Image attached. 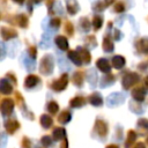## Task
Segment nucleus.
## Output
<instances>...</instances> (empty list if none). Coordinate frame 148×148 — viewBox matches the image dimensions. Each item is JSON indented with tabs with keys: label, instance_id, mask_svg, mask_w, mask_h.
<instances>
[{
	"label": "nucleus",
	"instance_id": "f257e3e1",
	"mask_svg": "<svg viewBox=\"0 0 148 148\" xmlns=\"http://www.w3.org/2000/svg\"><path fill=\"white\" fill-rule=\"evenodd\" d=\"M13 110V102L8 98L3 99L2 101V104H1V111L3 114H8L10 111Z\"/></svg>",
	"mask_w": 148,
	"mask_h": 148
},
{
	"label": "nucleus",
	"instance_id": "f03ea898",
	"mask_svg": "<svg viewBox=\"0 0 148 148\" xmlns=\"http://www.w3.org/2000/svg\"><path fill=\"white\" fill-rule=\"evenodd\" d=\"M66 84H67V75L65 74V75H62V77L59 80V81H57L56 83H54V88L53 89H57V90H61V89H64L65 87H66Z\"/></svg>",
	"mask_w": 148,
	"mask_h": 148
},
{
	"label": "nucleus",
	"instance_id": "7ed1b4c3",
	"mask_svg": "<svg viewBox=\"0 0 148 148\" xmlns=\"http://www.w3.org/2000/svg\"><path fill=\"white\" fill-rule=\"evenodd\" d=\"M56 43H57V45H58L61 50H65V49H67V46H68V44H67V39H66L64 36H59V37H57Z\"/></svg>",
	"mask_w": 148,
	"mask_h": 148
},
{
	"label": "nucleus",
	"instance_id": "20e7f679",
	"mask_svg": "<svg viewBox=\"0 0 148 148\" xmlns=\"http://www.w3.org/2000/svg\"><path fill=\"white\" fill-rule=\"evenodd\" d=\"M112 64H113V66H114L116 68H120V67L125 64V60H124L123 57H120V56H116V57L112 59Z\"/></svg>",
	"mask_w": 148,
	"mask_h": 148
},
{
	"label": "nucleus",
	"instance_id": "39448f33",
	"mask_svg": "<svg viewBox=\"0 0 148 148\" xmlns=\"http://www.w3.org/2000/svg\"><path fill=\"white\" fill-rule=\"evenodd\" d=\"M97 66H98V67L101 68V71H103V72H108L109 68H110L109 62H108L105 59H99L98 62H97Z\"/></svg>",
	"mask_w": 148,
	"mask_h": 148
},
{
	"label": "nucleus",
	"instance_id": "423d86ee",
	"mask_svg": "<svg viewBox=\"0 0 148 148\" xmlns=\"http://www.w3.org/2000/svg\"><path fill=\"white\" fill-rule=\"evenodd\" d=\"M82 104H84V99L82 98V97H75V98H73L72 101H71V105L74 108H79V106H81Z\"/></svg>",
	"mask_w": 148,
	"mask_h": 148
},
{
	"label": "nucleus",
	"instance_id": "0eeeda50",
	"mask_svg": "<svg viewBox=\"0 0 148 148\" xmlns=\"http://www.w3.org/2000/svg\"><path fill=\"white\" fill-rule=\"evenodd\" d=\"M133 97H135L136 99H143V97H145V90H142L141 88H136L133 91Z\"/></svg>",
	"mask_w": 148,
	"mask_h": 148
},
{
	"label": "nucleus",
	"instance_id": "6e6552de",
	"mask_svg": "<svg viewBox=\"0 0 148 148\" xmlns=\"http://www.w3.org/2000/svg\"><path fill=\"white\" fill-rule=\"evenodd\" d=\"M37 77L36 76H34V75H31V76H29V77H27V80H25V86L27 87H32V86H35L36 83H37Z\"/></svg>",
	"mask_w": 148,
	"mask_h": 148
},
{
	"label": "nucleus",
	"instance_id": "1a4fd4ad",
	"mask_svg": "<svg viewBox=\"0 0 148 148\" xmlns=\"http://www.w3.org/2000/svg\"><path fill=\"white\" fill-rule=\"evenodd\" d=\"M40 121H42V125H43L44 127H50V125L52 124V119H51L49 116H43Z\"/></svg>",
	"mask_w": 148,
	"mask_h": 148
},
{
	"label": "nucleus",
	"instance_id": "9d476101",
	"mask_svg": "<svg viewBox=\"0 0 148 148\" xmlns=\"http://www.w3.org/2000/svg\"><path fill=\"white\" fill-rule=\"evenodd\" d=\"M103 49H104L106 52H109V51H111V50H112V43L109 40V38H105V39H104Z\"/></svg>",
	"mask_w": 148,
	"mask_h": 148
},
{
	"label": "nucleus",
	"instance_id": "9b49d317",
	"mask_svg": "<svg viewBox=\"0 0 148 148\" xmlns=\"http://www.w3.org/2000/svg\"><path fill=\"white\" fill-rule=\"evenodd\" d=\"M53 134H54V138H56V139H60V138L64 136L65 130H62V128H56L54 132H53Z\"/></svg>",
	"mask_w": 148,
	"mask_h": 148
},
{
	"label": "nucleus",
	"instance_id": "f8f14e48",
	"mask_svg": "<svg viewBox=\"0 0 148 148\" xmlns=\"http://www.w3.org/2000/svg\"><path fill=\"white\" fill-rule=\"evenodd\" d=\"M90 102H91L92 104H95V105H98V104H101V103H102V98H101L97 94H95L94 96H91V97H90Z\"/></svg>",
	"mask_w": 148,
	"mask_h": 148
},
{
	"label": "nucleus",
	"instance_id": "ddd939ff",
	"mask_svg": "<svg viewBox=\"0 0 148 148\" xmlns=\"http://www.w3.org/2000/svg\"><path fill=\"white\" fill-rule=\"evenodd\" d=\"M71 119V114L67 112V111H64L62 113H61V116H60V118H59V120L61 121V123H66V121H68Z\"/></svg>",
	"mask_w": 148,
	"mask_h": 148
},
{
	"label": "nucleus",
	"instance_id": "4468645a",
	"mask_svg": "<svg viewBox=\"0 0 148 148\" xmlns=\"http://www.w3.org/2000/svg\"><path fill=\"white\" fill-rule=\"evenodd\" d=\"M49 111L51 112V113H56L57 111H58V105H57V103L56 102H51L50 104H49Z\"/></svg>",
	"mask_w": 148,
	"mask_h": 148
},
{
	"label": "nucleus",
	"instance_id": "2eb2a0df",
	"mask_svg": "<svg viewBox=\"0 0 148 148\" xmlns=\"http://www.w3.org/2000/svg\"><path fill=\"white\" fill-rule=\"evenodd\" d=\"M101 23H102V18L98 17V16H96V17L94 18V25H95V28H96V29L99 28V27H101Z\"/></svg>",
	"mask_w": 148,
	"mask_h": 148
},
{
	"label": "nucleus",
	"instance_id": "dca6fc26",
	"mask_svg": "<svg viewBox=\"0 0 148 148\" xmlns=\"http://www.w3.org/2000/svg\"><path fill=\"white\" fill-rule=\"evenodd\" d=\"M52 24H53V25H58V24H59V20H58V18H57V20H53V21H52Z\"/></svg>",
	"mask_w": 148,
	"mask_h": 148
},
{
	"label": "nucleus",
	"instance_id": "f3484780",
	"mask_svg": "<svg viewBox=\"0 0 148 148\" xmlns=\"http://www.w3.org/2000/svg\"><path fill=\"white\" fill-rule=\"evenodd\" d=\"M136 148H145V146H143L142 143H139V145L136 146Z\"/></svg>",
	"mask_w": 148,
	"mask_h": 148
},
{
	"label": "nucleus",
	"instance_id": "a211bd4d",
	"mask_svg": "<svg viewBox=\"0 0 148 148\" xmlns=\"http://www.w3.org/2000/svg\"><path fill=\"white\" fill-rule=\"evenodd\" d=\"M14 1H16V2H20V3H21V2H23V0H14Z\"/></svg>",
	"mask_w": 148,
	"mask_h": 148
},
{
	"label": "nucleus",
	"instance_id": "6ab92c4d",
	"mask_svg": "<svg viewBox=\"0 0 148 148\" xmlns=\"http://www.w3.org/2000/svg\"><path fill=\"white\" fill-rule=\"evenodd\" d=\"M108 148H117V147H116V146H109Z\"/></svg>",
	"mask_w": 148,
	"mask_h": 148
},
{
	"label": "nucleus",
	"instance_id": "aec40b11",
	"mask_svg": "<svg viewBox=\"0 0 148 148\" xmlns=\"http://www.w3.org/2000/svg\"><path fill=\"white\" fill-rule=\"evenodd\" d=\"M146 84L148 86V77H147V80H146Z\"/></svg>",
	"mask_w": 148,
	"mask_h": 148
},
{
	"label": "nucleus",
	"instance_id": "412c9836",
	"mask_svg": "<svg viewBox=\"0 0 148 148\" xmlns=\"http://www.w3.org/2000/svg\"><path fill=\"white\" fill-rule=\"evenodd\" d=\"M147 141H148V139H147Z\"/></svg>",
	"mask_w": 148,
	"mask_h": 148
}]
</instances>
